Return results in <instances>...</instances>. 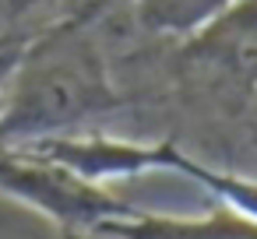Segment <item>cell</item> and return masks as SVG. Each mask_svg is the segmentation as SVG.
I'll list each match as a JSON object with an SVG mask.
<instances>
[{
	"instance_id": "cell-5",
	"label": "cell",
	"mask_w": 257,
	"mask_h": 239,
	"mask_svg": "<svg viewBox=\"0 0 257 239\" xmlns=\"http://www.w3.org/2000/svg\"><path fill=\"white\" fill-rule=\"evenodd\" d=\"M50 0H0V46L8 43V32H18Z\"/></svg>"
},
{
	"instance_id": "cell-1",
	"label": "cell",
	"mask_w": 257,
	"mask_h": 239,
	"mask_svg": "<svg viewBox=\"0 0 257 239\" xmlns=\"http://www.w3.org/2000/svg\"><path fill=\"white\" fill-rule=\"evenodd\" d=\"M120 106L99 32L88 18H67L36 32L0 78V141L78 134Z\"/></svg>"
},
{
	"instance_id": "cell-3",
	"label": "cell",
	"mask_w": 257,
	"mask_h": 239,
	"mask_svg": "<svg viewBox=\"0 0 257 239\" xmlns=\"http://www.w3.org/2000/svg\"><path fill=\"white\" fill-rule=\"evenodd\" d=\"M99 239H257V218L229 204L208 214H162L127 207L95 228Z\"/></svg>"
},
{
	"instance_id": "cell-4",
	"label": "cell",
	"mask_w": 257,
	"mask_h": 239,
	"mask_svg": "<svg viewBox=\"0 0 257 239\" xmlns=\"http://www.w3.org/2000/svg\"><path fill=\"white\" fill-rule=\"evenodd\" d=\"M229 4L232 0H134V11L152 36H173L187 43Z\"/></svg>"
},
{
	"instance_id": "cell-2",
	"label": "cell",
	"mask_w": 257,
	"mask_h": 239,
	"mask_svg": "<svg viewBox=\"0 0 257 239\" xmlns=\"http://www.w3.org/2000/svg\"><path fill=\"white\" fill-rule=\"evenodd\" d=\"M183 50L229 85L257 92V0H232L183 43Z\"/></svg>"
}]
</instances>
